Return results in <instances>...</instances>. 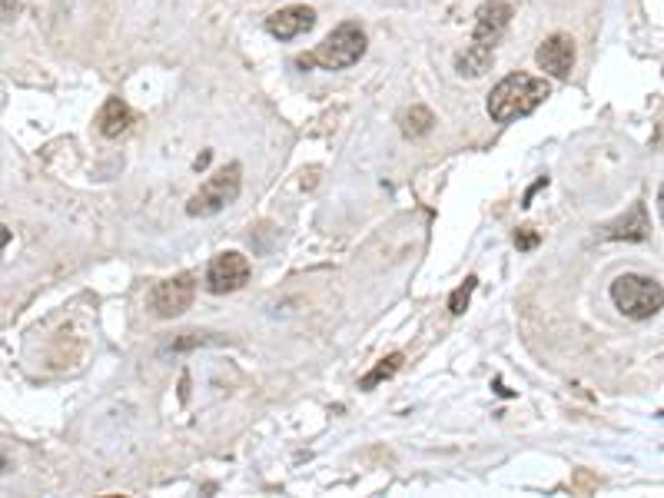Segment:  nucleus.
Wrapping results in <instances>:
<instances>
[{
    "label": "nucleus",
    "mask_w": 664,
    "mask_h": 498,
    "mask_svg": "<svg viewBox=\"0 0 664 498\" xmlns=\"http://www.w3.org/2000/svg\"><path fill=\"white\" fill-rule=\"evenodd\" d=\"M535 60L548 77L568 80L575 70V40L568 34H552L542 47L535 50Z\"/></svg>",
    "instance_id": "obj_7"
},
{
    "label": "nucleus",
    "mask_w": 664,
    "mask_h": 498,
    "mask_svg": "<svg viewBox=\"0 0 664 498\" xmlns=\"http://www.w3.org/2000/svg\"><path fill=\"white\" fill-rule=\"evenodd\" d=\"M611 299H615V306L628 319H638V323H645V319H655L661 313L664 293H661L658 279L638 276V273H625V276H618L615 283H611Z\"/></svg>",
    "instance_id": "obj_3"
},
{
    "label": "nucleus",
    "mask_w": 664,
    "mask_h": 498,
    "mask_svg": "<svg viewBox=\"0 0 664 498\" xmlns=\"http://www.w3.org/2000/svg\"><path fill=\"white\" fill-rule=\"evenodd\" d=\"M17 14H20L17 0H0V20H14Z\"/></svg>",
    "instance_id": "obj_17"
},
{
    "label": "nucleus",
    "mask_w": 664,
    "mask_h": 498,
    "mask_svg": "<svg viewBox=\"0 0 664 498\" xmlns=\"http://www.w3.org/2000/svg\"><path fill=\"white\" fill-rule=\"evenodd\" d=\"M435 127V117L429 107H422V103H415L412 110L402 113V137L406 140H419L425 133H432Z\"/></svg>",
    "instance_id": "obj_13"
},
{
    "label": "nucleus",
    "mask_w": 664,
    "mask_h": 498,
    "mask_svg": "<svg viewBox=\"0 0 664 498\" xmlns=\"http://www.w3.org/2000/svg\"><path fill=\"white\" fill-rule=\"evenodd\" d=\"M240 190H243V170H240V163H230V166H223V170H216L210 180H206L200 190L190 196L186 213L190 216H216V213H223L230 203H236Z\"/></svg>",
    "instance_id": "obj_4"
},
{
    "label": "nucleus",
    "mask_w": 664,
    "mask_h": 498,
    "mask_svg": "<svg viewBox=\"0 0 664 498\" xmlns=\"http://www.w3.org/2000/svg\"><path fill=\"white\" fill-rule=\"evenodd\" d=\"M548 97H552V87H548L545 77L508 74L489 93V117L495 123H515V120L528 117V113H535Z\"/></svg>",
    "instance_id": "obj_1"
},
{
    "label": "nucleus",
    "mask_w": 664,
    "mask_h": 498,
    "mask_svg": "<svg viewBox=\"0 0 664 498\" xmlns=\"http://www.w3.org/2000/svg\"><path fill=\"white\" fill-rule=\"evenodd\" d=\"M535 243H538V233L532 230V226H525V230L515 233V246H518V249H532Z\"/></svg>",
    "instance_id": "obj_16"
},
{
    "label": "nucleus",
    "mask_w": 664,
    "mask_h": 498,
    "mask_svg": "<svg viewBox=\"0 0 664 498\" xmlns=\"http://www.w3.org/2000/svg\"><path fill=\"white\" fill-rule=\"evenodd\" d=\"M249 283V259L243 253H220L206 269V289L216 296L223 293H236Z\"/></svg>",
    "instance_id": "obj_6"
},
{
    "label": "nucleus",
    "mask_w": 664,
    "mask_h": 498,
    "mask_svg": "<svg viewBox=\"0 0 664 498\" xmlns=\"http://www.w3.org/2000/svg\"><path fill=\"white\" fill-rule=\"evenodd\" d=\"M512 24V7L505 0H485V4L475 10V27H472V40L475 44L495 47L502 34Z\"/></svg>",
    "instance_id": "obj_8"
},
{
    "label": "nucleus",
    "mask_w": 664,
    "mask_h": 498,
    "mask_svg": "<svg viewBox=\"0 0 664 498\" xmlns=\"http://www.w3.org/2000/svg\"><path fill=\"white\" fill-rule=\"evenodd\" d=\"M495 64V47H485V44H472L462 50L459 57H455V74L465 77V80H475V77H485Z\"/></svg>",
    "instance_id": "obj_10"
},
{
    "label": "nucleus",
    "mask_w": 664,
    "mask_h": 498,
    "mask_svg": "<svg viewBox=\"0 0 664 498\" xmlns=\"http://www.w3.org/2000/svg\"><path fill=\"white\" fill-rule=\"evenodd\" d=\"M475 283L479 279H465V286H459L452 293V299H449V313L452 316H462L465 313V306H469V299H472V293H475Z\"/></svg>",
    "instance_id": "obj_15"
},
{
    "label": "nucleus",
    "mask_w": 664,
    "mask_h": 498,
    "mask_svg": "<svg viewBox=\"0 0 664 498\" xmlns=\"http://www.w3.org/2000/svg\"><path fill=\"white\" fill-rule=\"evenodd\" d=\"M648 216H645V206H635L625 220H618V223H611L608 230H605V240H645L648 236Z\"/></svg>",
    "instance_id": "obj_12"
},
{
    "label": "nucleus",
    "mask_w": 664,
    "mask_h": 498,
    "mask_svg": "<svg viewBox=\"0 0 664 498\" xmlns=\"http://www.w3.org/2000/svg\"><path fill=\"white\" fill-rule=\"evenodd\" d=\"M193 296H196V276L180 273L153 286L150 309H153V316H160V319H176L193 306Z\"/></svg>",
    "instance_id": "obj_5"
},
{
    "label": "nucleus",
    "mask_w": 664,
    "mask_h": 498,
    "mask_svg": "<svg viewBox=\"0 0 664 498\" xmlns=\"http://www.w3.org/2000/svg\"><path fill=\"white\" fill-rule=\"evenodd\" d=\"M366 47H369L366 30H362L356 20H346V24H339L336 30H332V34L313 50V54L299 57L296 67H303V70H309V67L346 70V67L359 64V60L366 57Z\"/></svg>",
    "instance_id": "obj_2"
},
{
    "label": "nucleus",
    "mask_w": 664,
    "mask_h": 498,
    "mask_svg": "<svg viewBox=\"0 0 664 498\" xmlns=\"http://www.w3.org/2000/svg\"><path fill=\"white\" fill-rule=\"evenodd\" d=\"M399 366H402V352H392V356H386L379 362L376 369L369 372L366 379H362V389H376L379 382H386V379H392L399 372Z\"/></svg>",
    "instance_id": "obj_14"
},
{
    "label": "nucleus",
    "mask_w": 664,
    "mask_h": 498,
    "mask_svg": "<svg viewBox=\"0 0 664 498\" xmlns=\"http://www.w3.org/2000/svg\"><path fill=\"white\" fill-rule=\"evenodd\" d=\"M7 243H10V230H7L4 223H0V253H4V246H7Z\"/></svg>",
    "instance_id": "obj_18"
},
{
    "label": "nucleus",
    "mask_w": 664,
    "mask_h": 498,
    "mask_svg": "<svg viewBox=\"0 0 664 498\" xmlns=\"http://www.w3.org/2000/svg\"><path fill=\"white\" fill-rule=\"evenodd\" d=\"M4 469H7V459H4V455H0V472H4Z\"/></svg>",
    "instance_id": "obj_19"
},
{
    "label": "nucleus",
    "mask_w": 664,
    "mask_h": 498,
    "mask_svg": "<svg viewBox=\"0 0 664 498\" xmlns=\"http://www.w3.org/2000/svg\"><path fill=\"white\" fill-rule=\"evenodd\" d=\"M316 27V10L306 4H289L283 10H276L273 17H266V30L276 40H293L299 34H309Z\"/></svg>",
    "instance_id": "obj_9"
},
{
    "label": "nucleus",
    "mask_w": 664,
    "mask_h": 498,
    "mask_svg": "<svg viewBox=\"0 0 664 498\" xmlns=\"http://www.w3.org/2000/svg\"><path fill=\"white\" fill-rule=\"evenodd\" d=\"M130 123H133V113H130V107H127V103H123L120 97H110V100L100 107V113H97V130H100L107 140L123 137V133L130 130Z\"/></svg>",
    "instance_id": "obj_11"
}]
</instances>
